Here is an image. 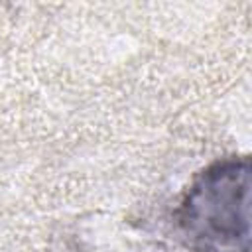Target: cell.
Instances as JSON below:
<instances>
[{"instance_id": "1", "label": "cell", "mask_w": 252, "mask_h": 252, "mask_svg": "<svg viewBox=\"0 0 252 252\" xmlns=\"http://www.w3.org/2000/svg\"><path fill=\"white\" fill-rule=\"evenodd\" d=\"M173 226L193 252H250V159L230 156L201 169L173 209Z\"/></svg>"}]
</instances>
